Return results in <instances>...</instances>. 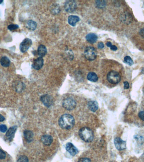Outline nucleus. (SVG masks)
Segmentation results:
<instances>
[{"label": "nucleus", "instance_id": "1", "mask_svg": "<svg viewBox=\"0 0 144 162\" xmlns=\"http://www.w3.org/2000/svg\"><path fill=\"white\" fill-rule=\"evenodd\" d=\"M59 124L60 127L64 129H70L74 126L75 120L70 114H63L59 119Z\"/></svg>", "mask_w": 144, "mask_h": 162}, {"label": "nucleus", "instance_id": "2", "mask_svg": "<svg viewBox=\"0 0 144 162\" xmlns=\"http://www.w3.org/2000/svg\"><path fill=\"white\" fill-rule=\"evenodd\" d=\"M79 135L82 140L87 142L92 141L94 136L92 131L87 127H84L80 130Z\"/></svg>", "mask_w": 144, "mask_h": 162}, {"label": "nucleus", "instance_id": "3", "mask_svg": "<svg viewBox=\"0 0 144 162\" xmlns=\"http://www.w3.org/2000/svg\"><path fill=\"white\" fill-rule=\"evenodd\" d=\"M107 80L112 84H117L121 80V75L116 71H111L108 72L107 76Z\"/></svg>", "mask_w": 144, "mask_h": 162}, {"label": "nucleus", "instance_id": "4", "mask_svg": "<svg viewBox=\"0 0 144 162\" xmlns=\"http://www.w3.org/2000/svg\"><path fill=\"white\" fill-rule=\"evenodd\" d=\"M97 54L95 48L92 46L87 47L85 50V57L89 61H92L95 60L97 56Z\"/></svg>", "mask_w": 144, "mask_h": 162}, {"label": "nucleus", "instance_id": "5", "mask_svg": "<svg viewBox=\"0 0 144 162\" xmlns=\"http://www.w3.org/2000/svg\"><path fill=\"white\" fill-rule=\"evenodd\" d=\"M63 107L67 110H72L76 107V102L72 98H67L65 99L62 102Z\"/></svg>", "mask_w": 144, "mask_h": 162}, {"label": "nucleus", "instance_id": "6", "mask_svg": "<svg viewBox=\"0 0 144 162\" xmlns=\"http://www.w3.org/2000/svg\"><path fill=\"white\" fill-rule=\"evenodd\" d=\"M32 44V41L30 39H26L21 43L20 46V51L23 53L26 52Z\"/></svg>", "mask_w": 144, "mask_h": 162}, {"label": "nucleus", "instance_id": "7", "mask_svg": "<svg viewBox=\"0 0 144 162\" xmlns=\"http://www.w3.org/2000/svg\"><path fill=\"white\" fill-rule=\"evenodd\" d=\"M76 8H77V5L75 1H67L65 4V8L66 11L70 13L75 11Z\"/></svg>", "mask_w": 144, "mask_h": 162}, {"label": "nucleus", "instance_id": "8", "mask_svg": "<svg viewBox=\"0 0 144 162\" xmlns=\"http://www.w3.org/2000/svg\"><path fill=\"white\" fill-rule=\"evenodd\" d=\"M40 100L43 104L47 107H50L53 104V99L52 97L47 94L41 96Z\"/></svg>", "mask_w": 144, "mask_h": 162}, {"label": "nucleus", "instance_id": "9", "mask_svg": "<svg viewBox=\"0 0 144 162\" xmlns=\"http://www.w3.org/2000/svg\"><path fill=\"white\" fill-rule=\"evenodd\" d=\"M114 141L115 146L118 150L121 151L126 148V143L119 137L116 138Z\"/></svg>", "mask_w": 144, "mask_h": 162}, {"label": "nucleus", "instance_id": "10", "mask_svg": "<svg viewBox=\"0 0 144 162\" xmlns=\"http://www.w3.org/2000/svg\"><path fill=\"white\" fill-rule=\"evenodd\" d=\"M17 127L16 126L10 127L6 134V138L9 141H11L14 138V135L17 130Z\"/></svg>", "mask_w": 144, "mask_h": 162}, {"label": "nucleus", "instance_id": "11", "mask_svg": "<svg viewBox=\"0 0 144 162\" xmlns=\"http://www.w3.org/2000/svg\"><path fill=\"white\" fill-rule=\"evenodd\" d=\"M43 63L44 60L43 58L39 57L34 61L32 64L33 68L36 70H39L43 67Z\"/></svg>", "mask_w": 144, "mask_h": 162}, {"label": "nucleus", "instance_id": "12", "mask_svg": "<svg viewBox=\"0 0 144 162\" xmlns=\"http://www.w3.org/2000/svg\"><path fill=\"white\" fill-rule=\"evenodd\" d=\"M66 149L72 156H75L79 152L78 149L71 143H68L66 145Z\"/></svg>", "mask_w": 144, "mask_h": 162}, {"label": "nucleus", "instance_id": "13", "mask_svg": "<svg viewBox=\"0 0 144 162\" xmlns=\"http://www.w3.org/2000/svg\"><path fill=\"white\" fill-rule=\"evenodd\" d=\"M41 141L44 145L49 146L52 142L53 138L52 136L49 135H44L41 137Z\"/></svg>", "mask_w": 144, "mask_h": 162}, {"label": "nucleus", "instance_id": "14", "mask_svg": "<svg viewBox=\"0 0 144 162\" xmlns=\"http://www.w3.org/2000/svg\"><path fill=\"white\" fill-rule=\"evenodd\" d=\"M23 133H24L25 139L27 142L30 143L33 141V139L34 134L32 131L29 130H25Z\"/></svg>", "mask_w": 144, "mask_h": 162}, {"label": "nucleus", "instance_id": "15", "mask_svg": "<svg viewBox=\"0 0 144 162\" xmlns=\"http://www.w3.org/2000/svg\"><path fill=\"white\" fill-rule=\"evenodd\" d=\"M80 21L79 16L75 15H70L68 18V22L71 26H75L76 23Z\"/></svg>", "mask_w": 144, "mask_h": 162}, {"label": "nucleus", "instance_id": "16", "mask_svg": "<svg viewBox=\"0 0 144 162\" xmlns=\"http://www.w3.org/2000/svg\"><path fill=\"white\" fill-rule=\"evenodd\" d=\"M86 39L88 42L90 43H94L96 42L98 39V37L95 34H93V33H90L86 36Z\"/></svg>", "mask_w": 144, "mask_h": 162}, {"label": "nucleus", "instance_id": "17", "mask_svg": "<svg viewBox=\"0 0 144 162\" xmlns=\"http://www.w3.org/2000/svg\"><path fill=\"white\" fill-rule=\"evenodd\" d=\"M89 109L93 112H95L98 108V105L95 101H90L88 103Z\"/></svg>", "mask_w": 144, "mask_h": 162}, {"label": "nucleus", "instance_id": "18", "mask_svg": "<svg viewBox=\"0 0 144 162\" xmlns=\"http://www.w3.org/2000/svg\"><path fill=\"white\" fill-rule=\"evenodd\" d=\"M47 52V49L46 46L43 45H40L38 46V53L40 57L42 58L46 55Z\"/></svg>", "mask_w": 144, "mask_h": 162}, {"label": "nucleus", "instance_id": "19", "mask_svg": "<svg viewBox=\"0 0 144 162\" xmlns=\"http://www.w3.org/2000/svg\"><path fill=\"white\" fill-rule=\"evenodd\" d=\"M14 88L16 92L21 93L25 88V85L22 82H16L14 84Z\"/></svg>", "mask_w": 144, "mask_h": 162}, {"label": "nucleus", "instance_id": "20", "mask_svg": "<svg viewBox=\"0 0 144 162\" xmlns=\"http://www.w3.org/2000/svg\"><path fill=\"white\" fill-rule=\"evenodd\" d=\"M37 26V23L33 20H29L27 23V28L31 31H34L36 29Z\"/></svg>", "mask_w": 144, "mask_h": 162}, {"label": "nucleus", "instance_id": "21", "mask_svg": "<svg viewBox=\"0 0 144 162\" xmlns=\"http://www.w3.org/2000/svg\"><path fill=\"white\" fill-rule=\"evenodd\" d=\"M0 63L2 66L7 67L10 65V60L6 57H3L0 60Z\"/></svg>", "mask_w": 144, "mask_h": 162}, {"label": "nucleus", "instance_id": "22", "mask_svg": "<svg viewBox=\"0 0 144 162\" xmlns=\"http://www.w3.org/2000/svg\"><path fill=\"white\" fill-rule=\"evenodd\" d=\"M87 79L89 81L96 82L98 80V77L97 75L94 72L89 73L87 76Z\"/></svg>", "mask_w": 144, "mask_h": 162}, {"label": "nucleus", "instance_id": "23", "mask_svg": "<svg viewBox=\"0 0 144 162\" xmlns=\"http://www.w3.org/2000/svg\"><path fill=\"white\" fill-rule=\"evenodd\" d=\"M96 6L99 8L102 9L105 7L106 5V2L104 1H96Z\"/></svg>", "mask_w": 144, "mask_h": 162}, {"label": "nucleus", "instance_id": "24", "mask_svg": "<svg viewBox=\"0 0 144 162\" xmlns=\"http://www.w3.org/2000/svg\"><path fill=\"white\" fill-rule=\"evenodd\" d=\"M124 61L125 63L130 66H132L134 64L133 60L129 56H126L124 58Z\"/></svg>", "mask_w": 144, "mask_h": 162}, {"label": "nucleus", "instance_id": "25", "mask_svg": "<svg viewBox=\"0 0 144 162\" xmlns=\"http://www.w3.org/2000/svg\"><path fill=\"white\" fill-rule=\"evenodd\" d=\"M17 162H29L28 158L27 156H22L19 157Z\"/></svg>", "mask_w": 144, "mask_h": 162}, {"label": "nucleus", "instance_id": "26", "mask_svg": "<svg viewBox=\"0 0 144 162\" xmlns=\"http://www.w3.org/2000/svg\"><path fill=\"white\" fill-rule=\"evenodd\" d=\"M19 28V26L15 24H11L8 27V29L11 31H14Z\"/></svg>", "mask_w": 144, "mask_h": 162}, {"label": "nucleus", "instance_id": "27", "mask_svg": "<svg viewBox=\"0 0 144 162\" xmlns=\"http://www.w3.org/2000/svg\"><path fill=\"white\" fill-rule=\"evenodd\" d=\"M7 130V127L5 125H0V131L2 133H5Z\"/></svg>", "mask_w": 144, "mask_h": 162}, {"label": "nucleus", "instance_id": "28", "mask_svg": "<svg viewBox=\"0 0 144 162\" xmlns=\"http://www.w3.org/2000/svg\"><path fill=\"white\" fill-rule=\"evenodd\" d=\"M6 157V154L5 152L0 149V160L4 159Z\"/></svg>", "mask_w": 144, "mask_h": 162}, {"label": "nucleus", "instance_id": "29", "mask_svg": "<svg viewBox=\"0 0 144 162\" xmlns=\"http://www.w3.org/2000/svg\"><path fill=\"white\" fill-rule=\"evenodd\" d=\"M78 162H91L90 159L88 158H83L79 159Z\"/></svg>", "mask_w": 144, "mask_h": 162}, {"label": "nucleus", "instance_id": "30", "mask_svg": "<svg viewBox=\"0 0 144 162\" xmlns=\"http://www.w3.org/2000/svg\"><path fill=\"white\" fill-rule=\"evenodd\" d=\"M139 117L141 120L144 121V111H140L139 113Z\"/></svg>", "mask_w": 144, "mask_h": 162}, {"label": "nucleus", "instance_id": "31", "mask_svg": "<svg viewBox=\"0 0 144 162\" xmlns=\"http://www.w3.org/2000/svg\"><path fill=\"white\" fill-rule=\"evenodd\" d=\"M97 47L99 49H103L104 47V44L102 42H99L97 45Z\"/></svg>", "mask_w": 144, "mask_h": 162}, {"label": "nucleus", "instance_id": "32", "mask_svg": "<svg viewBox=\"0 0 144 162\" xmlns=\"http://www.w3.org/2000/svg\"><path fill=\"white\" fill-rule=\"evenodd\" d=\"M123 83H124V89H128L129 88V84L127 81H124Z\"/></svg>", "mask_w": 144, "mask_h": 162}, {"label": "nucleus", "instance_id": "33", "mask_svg": "<svg viewBox=\"0 0 144 162\" xmlns=\"http://www.w3.org/2000/svg\"><path fill=\"white\" fill-rule=\"evenodd\" d=\"M110 48H111V50H113V51H116V50L118 49L117 46H116L115 45H112V46L110 47Z\"/></svg>", "mask_w": 144, "mask_h": 162}, {"label": "nucleus", "instance_id": "34", "mask_svg": "<svg viewBox=\"0 0 144 162\" xmlns=\"http://www.w3.org/2000/svg\"><path fill=\"white\" fill-rule=\"evenodd\" d=\"M5 120V118L1 114H0V122H3Z\"/></svg>", "mask_w": 144, "mask_h": 162}, {"label": "nucleus", "instance_id": "35", "mask_svg": "<svg viewBox=\"0 0 144 162\" xmlns=\"http://www.w3.org/2000/svg\"><path fill=\"white\" fill-rule=\"evenodd\" d=\"M140 34L141 36L144 38V28L141 30Z\"/></svg>", "mask_w": 144, "mask_h": 162}, {"label": "nucleus", "instance_id": "36", "mask_svg": "<svg viewBox=\"0 0 144 162\" xmlns=\"http://www.w3.org/2000/svg\"><path fill=\"white\" fill-rule=\"evenodd\" d=\"M106 45H107V46H108V47H111V46H112L111 43V42H109V41H108V42H107V43H106Z\"/></svg>", "mask_w": 144, "mask_h": 162}, {"label": "nucleus", "instance_id": "37", "mask_svg": "<svg viewBox=\"0 0 144 162\" xmlns=\"http://www.w3.org/2000/svg\"><path fill=\"white\" fill-rule=\"evenodd\" d=\"M3 2V1H2V0H0V4L2 3Z\"/></svg>", "mask_w": 144, "mask_h": 162}, {"label": "nucleus", "instance_id": "38", "mask_svg": "<svg viewBox=\"0 0 144 162\" xmlns=\"http://www.w3.org/2000/svg\"><path fill=\"white\" fill-rule=\"evenodd\" d=\"M143 93H144V89H143Z\"/></svg>", "mask_w": 144, "mask_h": 162}]
</instances>
